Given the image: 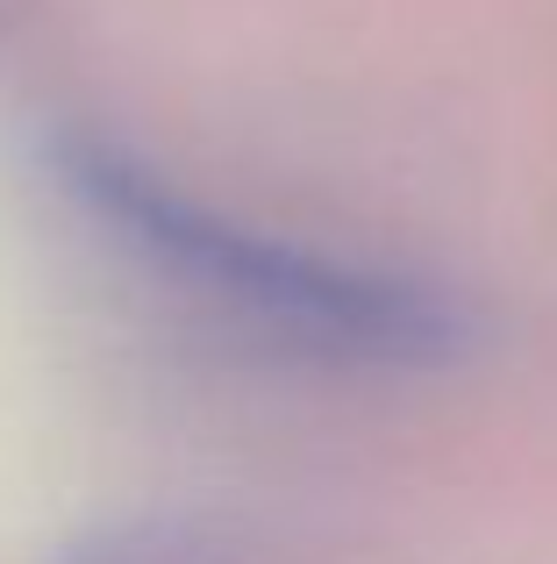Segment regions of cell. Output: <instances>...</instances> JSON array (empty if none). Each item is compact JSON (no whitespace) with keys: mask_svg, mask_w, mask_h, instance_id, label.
<instances>
[{"mask_svg":"<svg viewBox=\"0 0 557 564\" xmlns=\"http://www.w3.org/2000/svg\"><path fill=\"white\" fill-rule=\"evenodd\" d=\"M57 564H229V551L194 522H129V529H100L94 543L65 551Z\"/></svg>","mask_w":557,"mask_h":564,"instance_id":"cell-2","label":"cell"},{"mask_svg":"<svg viewBox=\"0 0 557 564\" xmlns=\"http://www.w3.org/2000/svg\"><path fill=\"white\" fill-rule=\"evenodd\" d=\"M65 186L165 286H179L208 315L237 322L243 336H265L293 358L422 372V365H450L472 344V315L444 286L393 272V264L336 258V250L251 229L222 207L186 200L129 151L72 143Z\"/></svg>","mask_w":557,"mask_h":564,"instance_id":"cell-1","label":"cell"}]
</instances>
